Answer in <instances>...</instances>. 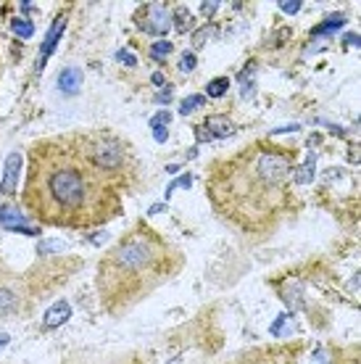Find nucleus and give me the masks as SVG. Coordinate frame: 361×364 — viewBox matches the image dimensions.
I'll list each match as a JSON object with an SVG mask.
<instances>
[{
  "label": "nucleus",
  "mask_w": 361,
  "mask_h": 364,
  "mask_svg": "<svg viewBox=\"0 0 361 364\" xmlns=\"http://www.w3.org/2000/svg\"><path fill=\"white\" fill-rule=\"evenodd\" d=\"M135 27L145 35H166L172 29V11L163 3H143L135 11Z\"/></svg>",
  "instance_id": "8"
},
{
  "label": "nucleus",
  "mask_w": 361,
  "mask_h": 364,
  "mask_svg": "<svg viewBox=\"0 0 361 364\" xmlns=\"http://www.w3.org/2000/svg\"><path fill=\"white\" fill-rule=\"evenodd\" d=\"M11 27H14V32L21 35V37H32V32H35L32 24H29V21H21V18H14V21H11Z\"/></svg>",
  "instance_id": "20"
},
{
  "label": "nucleus",
  "mask_w": 361,
  "mask_h": 364,
  "mask_svg": "<svg viewBox=\"0 0 361 364\" xmlns=\"http://www.w3.org/2000/svg\"><path fill=\"white\" fill-rule=\"evenodd\" d=\"M0 225L11 232H27V235H40V228L27 225V217L21 214V206L16 203H3L0 206Z\"/></svg>",
  "instance_id": "9"
},
{
  "label": "nucleus",
  "mask_w": 361,
  "mask_h": 364,
  "mask_svg": "<svg viewBox=\"0 0 361 364\" xmlns=\"http://www.w3.org/2000/svg\"><path fill=\"white\" fill-rule=\"evenodd\" d=\"M206 103V98L203 95H193V98H185L180 103V114H185V117H190V111H195V109H200Z\"/></svg>",
  "instance_id": "18"
},
{
  "label": "nucleus",
  "mask_w": 361,
  "mask_h": 364,
  "mask_svg": "<svg viewBox=\"0 0 361 364\" xmlns=\"http://www.w3.org/2000/svg\"><path fill=\"white\" fill-rule=\"evenodd\" d=\"M172 43H166V40H163V43H156L153 48H151V55H153L156 61H166V58H169V55H172Z\"/></svg>",
  "instance_id": "19"
},
{
  "label": "nucleus",
  "mask_w": 361,
  "mask_h": 364,
  "mask_svg": "<svg viewBox=\"0 0 361 364\" xmlns=\"http://www.w3.org/2000/svg\"><path fill=\"white\" fill-rule=\"evenodd\" d=\"M172 27L177 29V32H188V29H193V16L188 14L185 6H177V9L172 11Z\"/></svg>",
  "instance_id": "15"
},
{
  "label": "nucleus",
  "mask_w": 361,
  "mask_h": 364,
  "mask_svg": "<svg viewBox=\"0 0 361 364\" xmlns=\"http://www.w3.org/2000/svg\"><path fill=\"white\" fill-rule=\"evenodd\" d=\"M11 338H9V333H0V348L6 346V343H9Z\"/></svg>",
  "instance_id": "24"
},
{
  "label": "nucleus",
  "mask_w": 361,
  "mask_h": 364,
  "mask_svg": "<svg viewBox=\"0 0 361 364\" xmlns=\"http://www.w3.org/2000/svg\"><path fill=\"white\" fill-rule=\"evenodd\" d=\"M282 9L288 11V14H293V11H298V9H301V3H282Z\"/></svg>",
  "instance_id": "23"
},
{
  "label": "nucleus",
  "mask_w": 361,
  "mask_h": 364,
  "mask_svg": "<svg viewBox=\"0 0 361 364\" xmlns=\"http://www.w3.org/2000/svg\"><path fill=\"white\" fill-rule=\"evenodd\" d=\"M169 122H172V114H169V111H161L158 117L151 119V127H153L156 140H158V143L166 140V124H169Z\"/></svg>",
  "instance_id": "16"
},
{
  "label": "nucleus",
  "mask_w": 361,
  "mask_h": 364,
  "mask_svg": "<svg viewBox=\"0 0 361 364\" xmlns=\"http://www.w3.org/2000/svg\"><path fill=\"white\" fill-rule=\"evenodd\" d=\"M298 148L253 140L208 166L206 196L217 217L248 240H264L288 217Z\"/></svg>",
  "instance_id": "1"
},
{
  "label": "nucleus",
  "mask_w": 361,
  "mask_h": 364,
  "mask_svg": "<svg viewBox=\"0 0 361 364\" xmlns=\"http://www.w3.org/2000/svg\"><path fill=\"white\" fill-rule=\"evenodd\" d=\"M80 80H82V74L77 72V69H66V72L58 77V87H61L63 92H69V95H74V92L80 90Z\"/></svg>",
  "instance_id": "14"
},
{
  "label": "nucleus",
  "mask_w": 361,
  "mask_h": 364,
  "mask_svg": "<svg viewBox=\"0 0 361 364\" xmlns=\"http://www.w3.org/2000/svg\"><path fill=\"white\" fill-rule=\"evenodd\" d=\"M72 317V306H69V301H55L53 306L45 311V317H43V325H45V330H55L58 325H63L66 319Z\"/></svg>",
  "instance_id": "12"
},
{
  "label": "nucleus",
  "mask_w": 361,
  "mask_h": 364,
  "mask_svg": "<svg viewBox=\"0 0 361 364\" xmlns=\"http://www.w3.org/2000/svg\"><path fill=\"white\" fill-rule=\"evenodd\" d=\"M63 27H66V16H58L53 21V27H50V35H48V40H45V46L40 48L43 53H40V61H37V69H43L45 66V61H48V55L53 53V48L58 46V37H61V32H63Z\"/></svg>",
  "instance_id": "13"
},
{
  "label": "nucleus",
  "mask_w": 361,
  "mask_h": 364,
  "mask_svg": "<svg viewBox=\"0 0 361 364\" xmlns=\"http://www.w3.org/2000/svg\"><path fill=\"white\" fill-rule=\"evenodd\" d=\"M195 132H198V140H211V137H227L235 132V127H232V122L225 117V114H214V117H206V122L203 124H198L195 127Z\"/></svg>",
  "instance_id": "10"
},
{
  "label": "nucleus",
  "mask_w": 361,
  "mask_h": 364,
  "mask_svg": "<svg viewBox=\"0 0 361 364\" xmlns=\"http://www.w3.org/2000/svg\"><path fill=\"white\" fill-rule=\"evenodd\" d=\"M61 364H153L151 354L129 348V351H92V348H77L63 356Z\"/></svg>",
  "instance_id": "7"
},
{
  "label": "nucleus",
  "mask_w": 361,
  "mask_h": 364,
  "mask_svg": "<svg viewBox=\"0 0 361 364\" xmlns=\"http://www.w3.org/2000/svg\"><path fill=\"white\" fill-rule=\"evenodd\" d=\"M182 267L180 248L148 222H137L100 256L95 269L100 306L111 317H122L174 280Z\"/></svg>",
  "instance_id": "3"
},
{
  "label": "nucleus",
  "mask_w": 361,
  "mask_h": 364,
  "mask_svg": "<svg viewBox=\"0 0 361 364\" xmlns=\"http://www.w3.org/2000/svg\"><path fill=\"white\" fill-rule=\"evenodd\" d=\"M21 154L14 151V154L6 159V169H3V182H0V193L3 196H14L16 193V182H18V174H21Z\"/></svg>",
  "instance_id": "11"
},
{
  "label": "nucleus",
  "mask_w": 361,
  "mask_h": 364,
  "mask_svg": "<svg viewBox=\"0 0 361 364\" xmlns=\"http://www.w3.org/2000/svg\"><path fill=\"white\" fill-rule=\"evenodd\" d=\"M195 66V55L193 53H185L182 55V61H180V72H190Z\"/></svg>",
  "instance_id": "22"
},
{
  "label": "nucleus",
  "mask_w": 361,
  "mask_h": 364,
  "mask_svg": "<svg viewBox=\"0 0 361 364\" xmlns=\"http://www.w3.org/2000/svg\"><path fill=\"white\" fill-rule=\"evenodd\" d=\"M66 140L119 193L135 188L137 177H140V164H137L132 146L124 137H119L111 129H77V132H69Z\"/></svg>",
  "instance_id": "4"
},
{
  "label": "nucleus",
  "mask_w": 361,
  "mask_h": 364,
  "mask_svg": "<svg viewBox=\"0 0 361 364\" xmlns=\"http://www.w3.org/2000/svg\"><path fill=\"white\" fill-rule=\"evenodd\" d=\"M338 364H359V351H356V348H345V351H340Z\"/></svg>",
  "instance_id": "21"
},
{
  "label": "nucleus",
  "mask_w": 361,
  "mask_h": 364,
  "mask_svg": "<svg viewBox=\"0 0 361 364\" xmlns=\"http://www.w3.org/2000/svg\"><path fill=\"white\" fill-rule=\"evenodd\" d=\"M21 206L43 228L95 230L122 214V193L66 137H43L27 151Z\"/></svg>",
  "instance_id": "2"
},
{
  "label": "nucleus",
  "mask_w": 361,
  "mask_h": 364,
  "mask_svg": "<svg viewBox=\"0 0 361 364\" xmlns=\"http://www.w3.org/2000/svg\"><path fill=\"white\" fill-rule=\"evenodd\" d=\"M227 87H230V80H227V77H219V80L206 85V92L211 95V98H222V95L227 92Z\"/></svg>",
  "instance_id": "17"
},
{
  "label": "nucleus",
  "mask_w": 361,
  "mask_h": 364,
  "mask_svg": "<svg viewBox=\"0 0 361 364\" xmlns=\"http://www.w3.org/2000/svg\"><path fill=\"white\" fill-rule=\"evenodd\" d=\"M80 267H82V259H77V256H72V259H43L40 264H35L24 274L29 299L32 301L48 299L53 291H58L61 285H66V280H69Z\"/></svg>",
  "instance_id": "5"
},
{
  "label": "nucleus",
  "mask_w": 361,
  "mask_h": 364,
  "mask_svg": "<svg viewBox=\"0 0 361 364\" xmlns=\"http://www.w3.org/2000/svg\"><path fill=\"white\" fill-rule=\"evenodd\" d=\"M35 301L29 299L27 282L16 274L0 256V322L16 317H29Z\"/></svg>",
  "instance_id": "6"
}]
</instances>
